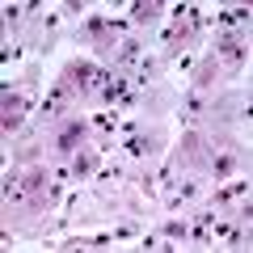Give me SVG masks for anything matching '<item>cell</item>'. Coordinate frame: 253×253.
<instances>
[{
	"label": "cell",
	"mask_w": 253,
	"mask_h": 253,
	"mask_svg": "<svg viewBox=\"0 0 253 253\" xmlns=\"http://www.w3.org/2000/svg\"><path fill=\"white\" fill-rule=\"evenodd\" d=\"M21 118H26V110H13V114H4V131H17Z\"/></svg>",
	"instance_id": "8"
},
{
	"label": "cell",
	"mask_w": 253,
	"mask_h": 253,
	"mask_svg": "<svg viewBox=\"0 0 253 253\" xmlns=\"http://www.w3.org/2000/svg\"><path fill=\"white\" fill-rule=\"evenodd\" d=\"M232 169H236V161H232V156H219V161H215V173H219V177H228Z\"/></svg>",
	"instance_id": "9"
},
{
	"label": "cell",
	"mask_w": 253,
	"mask_h": 253,
	"mask_svg": "<svg viewBox=\"0 0 253 253\" xmlns=\"http://www.w3.org/2000/svg\"><path fill=\"white\" fill-rule=\"evenodd\" d=\"M42 186H46V173H42V169H30L26 177H21V194H30V199L42 194Z\"/></svg>",
	"instance_id": "3"
},
{
	"label": "cell",
	"mask_w": 253,
	"mask_h": 253,
	"mask_svg": "<svg viewBox=\"0 0 253 253\" xmlns=\"http://www.w3.org/2000/svg\"><path fill=\"white\" fill-rule=\"evenodd\" d=\"M76 173H81V177H89V173H93V156H89V152L76 156Z\"/></svg>",
	"instance_id": "7"
},
{
	"label": "cell",
	"mask_w": 253,
	"mask_h": 253,
	"mask_svg": "<svg viewBox=\"0 0 253 253\" xmlns=\"http://www.w3.org/2000/svg\"><path fill=\"white\" fill-rule=\"evenodd\" d=\"M106 26H110V21H97V17H93V21H89V38H97V42H106V34H110Z\"/></svg>",
	"instance_id": "6"
},
{
	"label": "cell",
	"mask_w": 253,
	"mask_h": 253,
	"mask_svg": "<svg viewBox=\"0 0 253 253\" xmlns=\"http://www.w3.org/2000/svg\"><path fill=\"white\" fill-rule=\"evenodd\" d=\"M219 55H224L228 63H245V42L241 38H224V42H219Z\"/></svg>",
	"instance_id": "4"
},
{
	"label": "cell",
	"mask_w": 253,
	"mask_h": 253,
	"mask_svg": "<svg viewBox=\"0 0 253 253\" xmlns=\"http://www.w3.org/2000/svg\"><path fill=\"white\" fill-rule=\"evenodd\" d=\"M72 81L81 84L84 93H93V89H101V84H106V76H101L97 68H89V63H72Z\"/></svg>",
	"instance_id": "1"
},
{
	"label": "cell",
	"mask_w": 253,
	"mask_h": 253,
	"mask_svg": "<svg viewBox=\"0 0 253 253\" xmlns=\"http://www.w3.org/2000/svg\"><path fill=\"white\" fill-rule=\"evenodd\" d=\"M13 110H30V97H21V93H4V114H13Z\"/></svg>",
	"instance_id": "5"
},
{
	"label": "cell",
	"mask_w": 253,
	"mask_h": 253,
	"mask_svg": "<svg viewBox=\"0 0 253 253\" xmlns=\"http://www.w3.org/2000/svg\"><path fill=\"white\" fill-rule=\"evenodd\" d=\"M148 17H156V9H152V4H139V9H135V21H148Z\"/></svg>",
	"instance_id": "10"
},
{
	"label": "cell",
	"mask_w": 253,
	"mask_h": 253,
	"mask_svg": "<svg viewBox=\"0 0 253 253\" xmlns=\"http://www.w3.org/2000/svg\"><path fill=\"white\" fill-rule=\"evenodd\" d=\"M81 139H84V123H68L59 135H55V152H72Z\"/></svg>",
	"instance_id": "2"
}]
</instances>
